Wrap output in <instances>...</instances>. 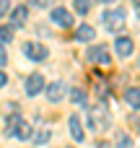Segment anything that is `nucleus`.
<instances>
[{
  "instance_id": "obj_25",
  "label": "nucleus",
  "mask_w": 140,
  "mask_h": 148,
  "mask_svg": "<svg viewBox=\"0 0 140 148\" xmlns=\"http://www.w3.org/2000/svg\"><path fill=\"white\" fill-rule=\"evenodd\" d=\"M135 127H138V130H140V117H138V122H135Z\"/></svg>"
},
{
  "instance_id": "obj_15",
  "label": "nucleus",
  "mask_w": 140,
  "mask_h": 148,
  "mask_svg": "<svg viewBox=\"0 0 140 148\" xmlns=\"http://www.w3.org/2000/svg\"><path fill=\"white\" fill-rule=\"evenodd\" d=\"M49 135H52V133H49L47 127H42V130H39V133L34 135V143H36V146H44V143L49 140Z\"/></svg>"
},
{
  "instance_id": "obj_16",
  "label": "nucleus",
  "mask_w": 140,
  "mask_h": 148,
  "mask_svg": "<svg viewBox=\"0 0 140 148\" xmlns=\"http://www.w3.org/2000/svg\"><path fill=\"white\" fill-rule=\"evenodd\" d=\"M0 42L3 44L13 42V26H0Z\"/></svg>"
},
{
  "instance_id": "obj_9",
  "label": "nucleus",
  "mask_w": 140,
  "mask_h": 148,
  "mask_svg": "<svg viewBox=\"0 0 140 148\" xmlns=\"http://www.w3.org/2000/svg\"><path fill=\"white\" fill-rule=\"evenodd\" d=\"M44 86H47V83H44V78H42L39 73H34V75L26 78V94H29V96H36L39 91H44Z\"/></svg>"
},
{
  "instance_id": "obj_13",
  "label": "nucleus",
  "mask_w": 140,
  "mask_h": 148,
  "mask_svg": "<svg viewBox=\"0 0 140 148\" xmlns=\"http://www.w3.org/2000/svg\"><path fill=\"white\" fill-rule=\"evenodd\" d=\"M125 101H127L132 109H140V88L138 86H132V88L125 91Z\"/></svg>"
},
{
  "instance_id": "obj_12",
  "label": "nucleus",
  "mask_w": 140,
  "mask_h": 148,
  "mask_svg": "<svg viewBox=\"0 0 140 148\" xmlns=\"http://www.w3.org/2000/svg\"><path fill=\"white\" fill-rule=\"evenodd\" d=\"M70 135L78 140V143H83V127H81V120H78V114H70Z\"/></svg>"
},
{
  "instance_id": "obj_24",
  "label": "nucleus",
  "mask_w": 140,
  "mask_h": 148,
  "mask_svg": "<svg viewBox=\"0 0 140 148\" xmlns=\"http://www.w3.org/2000/svg\"><path fill=\"white\" fill-rule=\"evenodd\" d=\"M96 148H109V143H99V146H96Z\"/></svg>"
},
{
  "instance_id": "obj_5",
  "label": "nucleus",
  "mask_w": 140,
  "mask_h": 148,
  "mask_svg": "<svg viewBox=\"0 0 140 148\" xmlns=\"http://www.w3.org/2000/svg\"><path fill=\"white\" fill-rule=\"evenodd\" d=\"M26 21H29V8L26 5H16L10 10V26L13 29H21V26H26Z\"/></svg>"
},
{
  "instance_id": "obj_14",
  "label": "nucleus",
  "mask_w": 140,
  "mask_h": 148,
  "mask_svg": "<svg viewBox=\"0 0 140 148\" xmlns=\"http://www.w3.org/2000/svg\"><path fill=\"white\" fill-rule=\"evenodd\" d=\"M70 99H73V104H78V107H86V104H88V96H86L83 88H73V91H70Z\"/></svg>"
},
{
  "instance_id": "obj_22",
  "label": "nucleus",
  "mask_w": 140,
  "mask_h": 148,
  "mask_svg": "<svg viewBox=\"0 0 140 148\" xmlns=\"http://www.w3.org/2000/svg\"><path fill=\"white\" fill-rule=\"evenodd\" d=\"M49 3H52V0H34V5H36V8H47Z\"/></svg>"
},
{
  "instance_id": "obj_8",
  "label": "nucleus",
  "mask_w": 140,
  "mask_h": 148,
  "mask_svg": "<svg viewBox=\"0 0 140 148\" xmlns=\"http://www.w3.org/2000/svg\"><path fill=\"white\" fill-rule=\"evenodd\" d=\"M52 21H55L60 29H70V26H73V16H70V10H65V8H55V10H52Z\"/></svg>"
},
{
  "instance_id": "obj_2",
  "label": "nucleus",
  "mask_w": 140,
  "mask_h": 148,
  "mask_svg": "<svg viewBox=\"0 0 140 148\" xmlns=\"http://www.w3.org/2000/svg\"><path fill=\"white\" fill-rule=\"evenodd\" d=\"M5 133H8V135H16L18 140H29V138H31V125L23 122V120L16 114V117L8 120V130H5Z\"/></svg>"
},
{
  "instance_id": "obj_7",
  "label": "nucleus",
  "mask_w": 140,
  "mask_h": 148,
  "mask_svg": "<svg viewBox=\"0 0 140 148\" xmlns=\"http://www.w3.org/2000/svg\"><path fill=\"white\" fill-rule=\"evenodd\" d=\"M114 52H117L120 57H130V55L135 52L132 39H130V36H117V42H114Z\"/></svg>"
},
{
  "instance_id": "obj_10",
  "label": "nucleus",
  "mask_w": 140,
  "mask_h": 148,
  "mask_svg": "<svg viewBox=\"0 0 140 148\" xmlns=\"http://www.w3.org/2000/svg\"><path fill=\"white\" fill-rule=\"evenodd\" d=\"M44 91H47V99L55 104V101H60V99L65 96V83H62V81H55V83L44 86Z\"/></svg>"
},
{
  "instance_id": "obj_20",
  "label": "nucleus",
  "mask_w": 140,
  "mask_h": 148,
  "mask_svg": "<svg viewBox=\"0 0 140 148\" xmlns=\"http://www.w3.org/2000/svg\"><path fill=\"white\" fill-rule=\"evenodd\" d=\"M96 94H99V96H107V83H99V86H96Z\"/></svg>"
},
{
  "instance_id": "obj_11",
  "label": "nucleus",
  "mask_w": 140,
  "mask_h": 148,
  "mask_svg": "<svg viewBox=\"0 0 140 148\" xmlns=\"http://www.w3.org/2000/svg\"><path fill=\"white\" fill-rule=\"evenodd\" d=\"M94 36H96V29L88 23H81L75 29V42H94Z\"/></svg>"
},
{
  "instance_id": "obj_1",
  "label": "nucleus",
  "mask_w": 140,
  "mask_h": 148,
  "mask_svg": "<svg viewBox=\"0 0 140 148\" xmlns=\"http://www.w3.org/2000/svg\"><path fill=\"white\" fill-rule=\"evenodd\" d=\"M88 125H91V130H96V133L109 130V127H112V114H109V109H107L104 104L91 107V112H88Z\"/></svg>"
},
{
  "instance_id": "obj_27",
  "label": "nucleus",
  "mask_w": 140,
  "mask_h": 148,
  "mask_svg": "<svg viewBox=\"0 0 140 148\" xmlns=\"http://www.w3.org/2000/svg\"><path fill=\"white\" fill-rule=\"evenodd\" d=\"M132 3H135V5H138V8H140V0H132Z\"/></svg>"
},
{
  "instance_id": "obj_17",
  "label": "nucleus",
  "mask_w": 140,
  "mask_h": 148,
  "mask_svg": "<svg viewBox=\"0 0 140 148\" xmlns=\"http://www.w3.org/2000/svg\"><path fill=\"white\" fill-rule=\"evenodd\" d=\"M75 10H78L81 16H86V13L91 10V0H75Z\"/></svg>"
},
{
  "instance_id": "obj_3",
  "label": "nucleus",
  "mask_w": 140,
  "mask_h": 148,
  "mask_svg": "<svg viewBox=\"0 0 140 148\" xmlns=\"http://www.w3.org/2000/svg\"><path fill=\"white\" fill-rule=\"evenodd\" d=\"M101 21H104V26H107L109 31H120V29L125 26V10H122V8H112V10H107V13L101 16Z\"/></svg>"
},
{
  "instance_id": "obj_6",
  "label": "nucleus",
  "mask_w": 140,
  "mask_h": 148,
  "mask_svg": "<svg viewBox=\"0 0 140 148\" xmlns=\"http://www.w3.org/2000/svg\"><path fill=\"white\" fill-rule=\"evenodd\" d=\"M88 60H91V62H101V65H109V62H112V60H109V52H107L104 44H94V47H88Z\"/></svg>"
},
{
  "instance_id": "obj_4",
  "label": "nucleus",
  "mask_w": 140,
  "mask_h": 148,
  "mask_svg": "<svg viewBox=\"0 0 140 148\" xmlns=\"http://www.w3.org/2000/svg\"><path fill=\"white\" fill-rule=\"evenodd\" d=\"M23 52H26V57L34 60V62H42V60H47V55H49V49H47L44 44H34V42H26V44H23Z\"/></svg>"
},
{
  "instance_id": "obj_18",
  "label": "nucleus",
  "mask_w": 140,
  "mask_h": 148,
  "mask_svg": "<svg viewBox=\"0 0 140 148\" xmlns=\"http://www.w3.org/2000/svg\"><path fill=\"white\" fill-rule=\"evenodd\" d=\"M117 146H120V148H130V146H132L130 135H125V133H117Z\"/></svg>"
},
{
  "instance_id": "obj_19",
  "label": "nucleus",
  "mask_w": 140,
  "mask_h": 148,
  "mask_svg": "<svg viewBox=\"0 0 140 148\" xmlns=\"http://www.w3.org/2000/svg\"><path fill=\"white\" fill-rule=\"evenodd\" d=\"M5 62H8V55H5V47H3V44H0V68H3V65H5Z\"/></svg>"
},
{
  "instance_id": "obj_26",
  "label": "nucleus",
  "mask_w": 140,
  "mask_h": 148,
  "mask_svg": "<svg viewBox=\"0 0 140 148\" xmlns=\"http://www.w3.org/2000/svg\"><path fill=\"white\" fill-rule=\"evenodd\" d=\"M99 3H114V0H99Z\"/></svg>"
},
{
  "instance_id": "obj_21",
  "label": "nucleus",
  "mask_w": 140,
  "mask_h": 148,
  "mask_svg": "<svg viewBox=\"0 0 140 148\" xmlns=\"http://www.w3.org/2000/svg\"><path fill=\"white\" fill-rule=\"evenodd\" d=\"M8 13V0H0V18Z\"/></svg>"
},
{
  "instance_id": "obj_23",
  "label": "nucleus",
  "mask_w": 140,
  "mask_h": 148,
  "mask_svg": "<svg viewBox=\"0 0 140 148\" xmlns=\"http://www.w3.org/2000/svg\"><path fill=\"white\" fill-rule=\"evenodd\" d=\"M5 83H8V75H5V73H3V70H0V88H3V86H5Z\"/></svg>"
}]
</instances>
